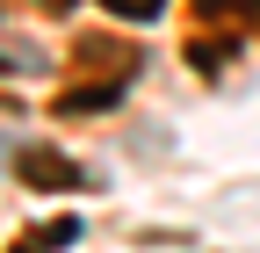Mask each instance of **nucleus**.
Returning <instances> with one entry per match:
<instances>
[{
	"label": "nucleus",
	"instance_id": "nucleus-2",
	"mask_svg": "<svg viewBox=\"0 0 260 253\" xmlns=\"http://www.w3.org/2000/svg\"><path fill=\"white\" fill-rule=\"evenodd\" d=\"M80 225H73V217H58V225H44V232H29V246H58V239H73Z\"/></svg>",
	"mask_w": 260,
	"mask_h": 253
},
{
	"label": "nucleus",
	"instance_id": "nucleus-1",
	"mask_svg": "<svg viewBox=\"0 0 260 253\" xmlns=\"http://www.w3.org/2000/svg\"><path fill=\"white\" fill-rule=\"evenodd\" d=\"M22 174H37V181H58V188H80V174L58 160V152H29L22 160Z\"/></svg>",
	"mask_w": 260,
	"mask_h": 253
}]
</instances>
